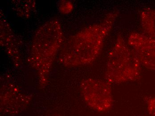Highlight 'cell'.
<instances>
[{"label":"cell","mask_w":155,"mask_h":116,"mask_svg":"<svg viewBox=\"0 0 155 116\" xmlns=\"http://www.w3.org/2000/svg\"><path fill=\"white\" fill-rule=\"evenodd\" d=\"M117 16L116 11L110 12L100 23L89 25L69 38L60 50V63L66 66L78 67L94 62L101 53Z\"/></svg>","instance_id":"6da1fadb"},{"label":"cell","mask_w":155,"mask_h":116,"mask_svg":"<svg viewBox=\"0 0 155 116\" xmlns=\"http://www.w3.org/2000/svg\"><path fill=\"white\" fill-rule=\"evenodd\" d=\"M63 31L60 22L52 19L37 30L31 43L29 61L38 74L40 87L47 85L56 56L63 43Z\"/></svg>","instance_id":"7a4b0ae2"},{"label":"cell","mask_w":155,"mask_h":116,"mask_svg":"<svg viewBox=\"0 0 155 116\" xmlns=\"http://www.w3.org/2000/svg\"><path fill=\"white\" fill-rule=\"evenodd\" d=\"M142 65L134 51L122 35H118L109 52L106 81L110 84H119L139 80Z\"/></svg>","instance_id":"3957f363"},{"label":"cell","mask_w":155,"mask_h":116,"mask_svg":"<svg viewBox=\"0 0 155 116\" xmlns=\"http://www.w3.org/2000/svg\"><path fill=\"white\" fill-rule=\"evenodd\" d=\"M111 85L106 81L84 79L80 84V93L90 108L100 113H105L111 109L114 103Z\"/></svg>","instance_id":"277c9868"},{"label":"cell","mask_w":155,"mask_h":116,"mask_svg":"<svg viewBox=\"0 0 155 116\" xmlns=\"http://www.w3.org/2000/svg\"><path fill=\"white\" fill-rule=\"evenodd\" d=\"M127 43L142 66L155 71V39L143 33L133 32L128 36Z\"/></svg>","instance_id":"5b68a950"},{"label":"cell","mask_w":155,"mask_h":116,"mask_svg":"<svg viewBox=\"0 0 155 116\" xmlns=\"http://www.w3.org/2000/svg\"><path fill=\"white\" fill-rule=\"evenodd\" d=\"M7 22L5 21V23L2 22L1 23V42L2 46L6 49L8 55H10L13 59L18 58L19 51L18 50V45L15 44V38L13 35V32L8 27Z\"/></svg>","instance_id":"8992f818"},{"label":"cell","mask_w":155,"mask_h":116,"mask_svg":"<svg viewBox=\"0 0 155 116\" xmlns=\"http://www.w3.org/2000/svg\"><path fill=\"white\" fill-rule=\"evenodd\" d=\"M140 20L143 33L155 39V9H143L140 13Z\"/></svg>","instance_id":"52a82bcc"},{"label":"cell","mask_w":155,"mask_h":116,"mask_svg":"<svg viewBox=\"0 0 155 116\" xmlns=\"http://www.w3.org/2000/svg\"><path fill=\"white\" fill-rule=\"evenodd\" d=\"M147 112L150 116H155V96L145 99Z\"/></svg>","instance_id":"ba28073f"},{"label":"cell","mask_w":155,"mask_h":116,"mask_svg":"<svg viewBox=\"0 0 155 116\" xmlns=\"http://www.w3.org/2000/svg\"><path fill=\"white\" fill-rule=\"evenodd\" d=\"M59 8L62 13L68 14L71 12L73 8V5L69 1H63L60 5Z\"/></svg>","instance_id":"9c48e42d"}]
</instances>
